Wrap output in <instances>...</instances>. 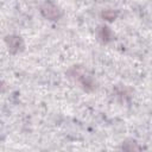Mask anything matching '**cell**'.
<instances>
[{
    "label": "cell",
    "instance_id": "6da1fadb",
    "mask_svg": "<svg viewBox=\"0 0 152 152\" xmlns=\"http://www.w3.org/2000/svg\"><path fill=\"white\" fill-rule=\"evenodd\" d=\"M40 14L48 19V20H58L62 17V11L59 10V7L57 5H55L51 1H45L42 6H40Z\"/></svg>",
    "mask_w": 152,
    "mask_h": 152
},
{
    "label": "cell",
    "instance_id": "7a4b0ae2",
    "mask_svg": "<svg viewBox=\"0 0 152 152\" xmlns=\"http://www.w3.org/2000/svg\"><path fill=\"white\" fill-rule=\"evenodd\" d=\"M5 43L8 48V51L11 53H18L24 49V42L19 36L15 34H8L5 37Z\"/></svg>",
    "mask_w": 152,
    "mask_h": 152
},
{
    "label": "cell",
    "instance_id": "3957f363",
    "mask_svg": "<svg viewBox=\"0 0 152 152\" xmlns=\"http://www.w3.org/2000/svg\"><path fill=\"white\" fill-rule=\"evenodd\" d=\"M77 81L80 82L81 87H82L86 91H89V93H90V91H93V90L96 88V83H95L94 78H93L90 75L86 74V71L82 72V74L77 77Z\"/></svg>",
    "mask_w": 152,
    "mask_h": 152
},
{
    "label": "cell",
    "instance_id": "277c9868",
    "mask_svg": "<svg viewBox=\"0 0 152 152\" xmlns=\"http://www.w3.org/2000/svg\"><path fill=\"white\" fill-rule=\"evenodd\" d=\"M97 38H99V40L101 43L107 44V43H109V42H112L114 39V34H113L112 30L108 26L101 25L97 28Z\"/></svg>",
    "mask_w": 152,
    "mask_h": 152
},
{
    "label": "cell",
    "instance_id": "5b68a950",
    "mask_svg": "<svg viewBox=\"0 0 152 152\" xmlns=\"http://www.w3.org/2000/svg\"><path fill=\"white\" fill-rule=\"evenodd\" d=\"M119 15V12L115 10H104L101 13V17L106 21H114Z\"/></svg>",
    "mask_w": 152,
    "mask_h": 152
}]
</instances>
